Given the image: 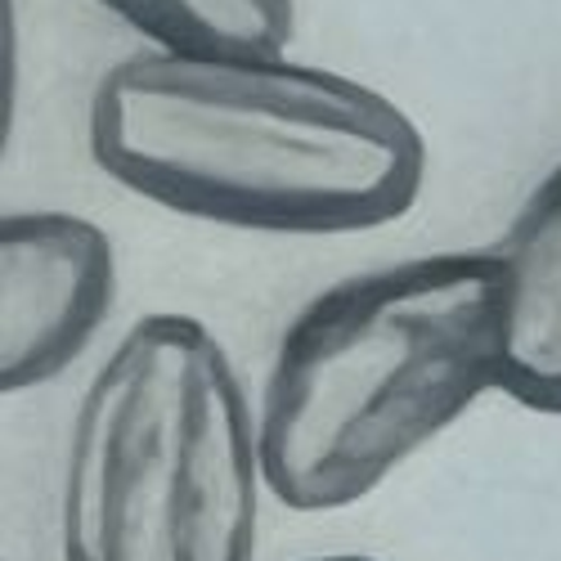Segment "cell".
<instances>
[{
	"mask_svg": "<svg viewBox=\"0 0 561 561\" xmlns=\"http://www.w3.org/2000/svg\"><path fill=\"white\" fill-rule=\"evenodd\" d=\"M117 306L113 239L77 211L32 207L0 225V387L59 382Z\"/></svg>",
	"mask_w": 561,
	"mask_h": 561,
	"instance_id": "obj_4",
	"label": "cell"
},
{
	"mask_svg": "<svg viewBox=\"0 0 561 561\" xmlns=\"http://www.w3.org/2000/svg\"><path fill=\"white\" fill-rule=\"evenodd\" d=\"M95 167L171 216L323 239L404 216L427 175L417 122L368 81L270 55L117 59L90 95Z\"/></svg>",
	"mask_w": 561,
	"mask_h": 561,
	"instance_id": "obj_1",
	"label": "cell"
},
{
	"mask_svg": "<svg viewBox=\"0 0 561 561\" xmlns=\"http://www.w3.org/2000/svg\"><path fill=\"white\" fill-rule=\"evenodd\" d=\"M301 561H378V557H359V552H329V557H301Z\"/></svg>",
	"mask_w": 561,
	"mask_h": 561,
	"instance_id": "obj_8",
	"label": "cell"
},
{
	"mask_svg": "<svg viewBox=\"0 0 561 561\" xmlns=\"http://www.w3.org/2000/svg\"><path fill=\"white\" fill-rule=\"evenodd\" d=\"M145 50L175 55H270L288 50L297 0H95Z\"/></svg>",
	"mask_w": 561,
	"mask_h": 561,
	"instance_id": "obj_6",
	"label": "cell"
},
{
	"mask_svg": "<svg viewBox=\"0 0 561 561\" xmlns=\"http://www.w3.org/2000/svg\"><path fill=\"white\" fill-rule=\"evenodd\" d=\"M19 5L5 0V126H14L19 108Z\"/></svg>",
	"mask_w": 561,
	"mask_h": 561,
	"instance_id": "obj_7",
	"label": "cell"
},
{
	"mask_svg": "<svg viewBox=\"0 0 561 561\" xmlns=\"http://www.w3.org/2000/svg\"><path fill=\"white\" fill-rule=\"evenodd\" d=\"M494 256L499 391L561 413V162L535 184Z\"/></svg>",
	"mask_w": 561,
	"mask_h": 561,
	"instance_id": "obj_5",
	"label": "cell"
},
{
	"mask_svg": "<svg viewBox=\"0 0 561 561\" xmlns=\"http://www.w3.org/2000/svg\"><path fill=\"white\" fill-rule=\"evenodd\" d=\"M265 494L229 346L194 314H139L72 409L59 561H256Z\"/></svg>",
	"mask_w": 561,
	"mask_h": 561,
	"instance_id": "obj_3",
	"label": "cell"
},
{
	"mask_svg": "<svg viewBox=\"0 0 561 561\" xmlns=\"http://www.w3.org/2000/svg\"><path fill=\"white\" fill-rule=\"evenodd\" d=\"M499 391L494 256L427 252L314 293L256 396L270 494L293 512L368 499Z\"/></svg>",
	"mask_w": 561,
	"mask_h": 561,
	"instance_id": "obj_2",
	"label": "cell"
}]
</instances>
